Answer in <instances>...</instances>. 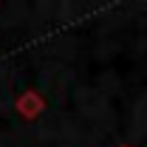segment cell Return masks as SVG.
Instances as JSON below:
<instances>
[{
  "instance_id": "cell-1",
  "label": "cell",
  "mask_w": 147,
  "mask_h": 147,
  "mask_svg": "<svg viewBox=\"0 0 147 147\" xmlns=\"http://www.w3.org/2000/svg\"><path fill=\"white\" fill-rule=\"evenodd\" d=\"M14 105H17V110L26 116V119H34L37 113L42 110V105H45V102H42L34 91H26L23 96H17V102H14Z\"/></svg>"
}]
</instances>
